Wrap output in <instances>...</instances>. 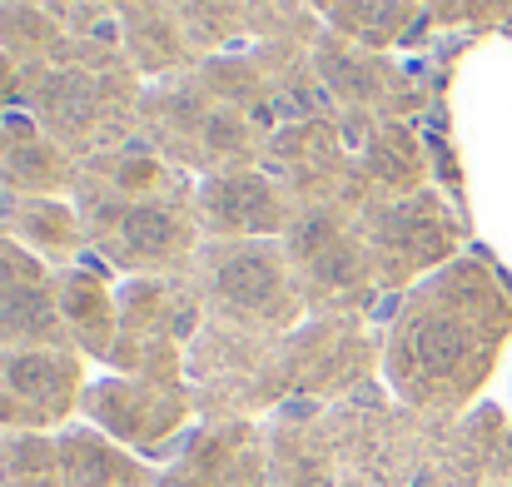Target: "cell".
<instances>
[{
  "label": "cell",
  "instance_id": "8fae6325",
  "mask_svg": "<svg viewBox=\"0 0 512 487\" xmlns=\"http://www.w3.org/2000/svg\"><path fill=\"white\" fill-rule=\"evenodd\" d=\"M339 20L348 25V30L378 40V35H388V30L403 20V10H398V0H343Z\"/></svg>",
  "mask_w": 512,
  "mask_h": 487
},
{
  "label": "cell",
  "instance_id": "3957f363",
  "mask_svg": "<svg viewBox=\"0 0 512 487\" xmlns=\"http://www.w3.org/2000/svg\"><path fill=\"white\" fill-rule=\"evenodd\" d=\"M85 408L100 418V428H110L115 438L135 443V448H150L155 438H165L174 423H179V408H170L165 393L145 388V383H95L85 393Z\"/></svg>",
  "mask_w": 512,
  "mask_h": 487
},
{
  "label": "cell",
  "instance_id": "7a4b0ae2",
  "mask_svg": "<svg viewBox=\"0 0 512 487\" xmlns=\"http://www.w3.org/2000/svg\"><path fill=\"white\" fill-rule=\"evenodd\" d=\"M80 393V363L65 348H15L0 353V418L15 423H55L70 413Z\"/></svg>",
  "mask_w": 512,
  "mask_h": 487
},
{
  "label": "cell",
  "instance_id": "ba28073f",
  "mask_svg": "<svg viewBox=\"0 0 512 487\" xmlns=\"http://www.w3.org/2000/svg\"><path fill=\"white\" fill-rule=\"evenodd\" d=\"M0 487H65L60 443H50L45 433L0 438Z\"/></svg>",
  "mask_w": 512,
  "mask_h": 487
},
{
  "label": "cell",
  "instance_id": "52a82bcc",
  "mask_svg": "<svg viewBox=\"0 0 512 487\" xmlns=\"http://www.w3.org/2000/svg\"><path fill=\"white\" fill-rule=\"evenodd\" d=\"M65 333V319H60V299L50 289H25L15 294L10 304H0V338L15 343V348H55Z\"/></svg>",
  "mask_w": 512,
  "mask_h": 487
},
{
  "label": "cell",
  "instance_id": "30bf717a",
  "mask_svg": "<svg viewBox=\"0 0 512 487\" xmlns=\"http://www.w3.org/2000/svg\"><path fill=\"white\" fill-rule=\"evenodd\" d=\"M120 239L140 259H170L189 244V229H184V219H174L165 209H130L120 224Z\"/></svg>",
  "mask_w": 512,
  "mask_h": 487
},
{
  "label": "cell",
  "instance_id": "8992f818",
  "mask_svg": "<svg viewBox=\"0 0 512 487\" xmlns=\"http://www.w3.org/2000/svg\"><path fill=\"white\" fill-rule=\"evenodd\" d=\"M204 214L219 224V229H274V194L259 174H229V179H214L204 189Z\"/></svg>",
  "mask_w": 512,
  "mask_h": 487
},
{
  "label": "cell",
  "instance_id": "7c38bea8",
  "mask_svg": "<svg viewBox=\"0 0 512 487\" xmlns=\"http://www.w3.org/2000/svg\"><path fill=\"white\" fill-rule=\"evenodd\" d=\"M35 284H40V269H35L25 254H15V249L0 244V304H10L15 294H25V289H35Z\"/></svg>",
  "mask_w": 512,
  "mask_h": 487
},
{
  "label": "cell",
  "instance_id": "277c9868",
  "mask_svg": "<svg viewBox=\"0 0 512 487\" xmlns=\"http://www.w3.org/2000/svg\"><path fill=\"white\" fill-rule=\"evenodd\" d=\"M60 468H65V487H145L150 473L115 448L105 433L95 428H70L60 438Z\"/></svg>",
  "mask_w": 512,
  "mask_h": 487
},
{
  "label": "cell",
  "instance_id": "6da1fadb",
  "mask_svg": "<svg viewBox=\"0 0 512 487\" xmlns=\"http://www.w3.org/2000/svg\"><path fill=\"white\" fill-rule=\"evenodd\" d=\"M508 304L483 274H453L443 289L403 314L388 343V378L403 398L428 403V408H453L463 403L488 373L493 353L508 333Z\"/></svg>",
  "mask_w": 512,
  "mask_h": 487
},
{
  "label": "cell",
  "instance_id": "5b68a950",
  "mask_svg": "<svg viewBox=\"0 0 512 487\" xmlns=\"http://www.w3.org/2000/svg\"><path fill=\"white\" fill-rule=\"evenodd\" d=\"M214 294L229 309L244 314H269L284 294V269L274 264L269 249H234L224 254V264L214 269Z\"/></svg>",
  "mask_w": 512,
  "mask_h": 487
},
{
  "label": "cell",
  "instance_id": "9c48e42d",
  "mask_svg": "<svg viewBox=\"0 0 512 487\" xmlns=\"http://www.w3.org/2000/svg\"><path fill=\"white\" fill-rule=\"evenodd\" d=\"M55 299H60V319L65 328L85 343V348H95V353H105L110 348V333H115V319H110V299H105V289L95 284V279H65L60 289H55Z\"/></svg>",
  "mask_w": 512,
  "mask_h": 487
}]
</instances>
